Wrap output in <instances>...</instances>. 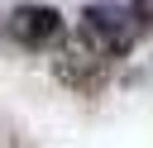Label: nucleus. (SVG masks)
Returning a JSON list of instances; mask_svg holds the SVG:
<instances>
[{
	"instance_id": "f257e3e1",
	"label": "nucleus",
	"mask_w": 153,
	"mask_h": 148,
	"mask_svg": "<svg viewBox=\"0 0 153 148\" xmlns=\"http://www.w3.org/2000/svg\"><path fill=\"white\" fill-rule=\"evenodd\" d=\"M139 38V19L120 5H86L81 14V43L96 53V57H124Z\"/></svg>"
},
{
	"instance_id": "f03ea898",
	"label": "nucleus",
	"mask_w": 153,
	"mask_h": 148,
	"mask_svg": "<svg viewBox=\"0 0 153 148\" xmlns=\"http://www.w3.org/2000/svg\"><path fill=\"white\" fill-rule=\"evenodd\" d=\"M10 24H14V33H19L29 48H48V43L62 38V14H57L53 5H19V10L10 14Z\"/></svg>"
},
{
	"instance_id": "7ed1b4c3",
	"label": "nucleus",
	"mask_w": 153,
	"mask_h": 148,
	"mask_svg": "<svg viewBox=\"0 0 153 148\" xmlns=\"http://www.w3.org/2000/svg\"><path fill=\"white\" fill-rule=\"evenodd\" d=\"M91 72H100V57H96L86 43L57 57V76H67V81H76V86H86V76H91Z\"/></svg>"
},
{
	"instance_id": "20e7f679",
	"label": "nucleus",
	"mask_w": 153,
	"mask_h": 148,
	"mask_svg": "<svg viewBox=\"0 0 153 148\" xmlns=\"http://www.w3.org/2000/svg\"><path fill=\"white\" fill-rule=\"evenodd\" d=\"M139 24H153V0H134V10H129Z\"/></svg>"
}]
</instances>
